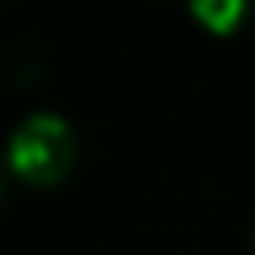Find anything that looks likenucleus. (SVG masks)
I'll return each mask as SVG.
<instances>
[{
    "label": "nucleus",
    "instance_id": "nucleus-1",
    "mask_svg": "<svg viewBox=\"0 0 255 255\" xmlns=\"http://www.w3.org/2000/svg\"><path fill=\"white\" fill-rule=\"evenodd\" d=\"M77 157V136L60 115H30L9 140V162L30 183H55Z\"/></svg>",
    "mask_w": 255,
    "mask_h": 255
},
{
    "label": "nucleus",
    "instance_id": "nucleus-2",
    "mask_svg": "<svg viewBox=\"0 0 255 255\" xmlns=\"http://www.w3.org/2000/svg\"><path fill=\"white\" fill-rule=\"evenodd\" d=\"M243 4L247 0H191L196 17H200L204 26H213V30H230L238 17H243Z\"/></svg>",
    "mask_w": 255,
    "mask_h": 255
}]
</instances>
